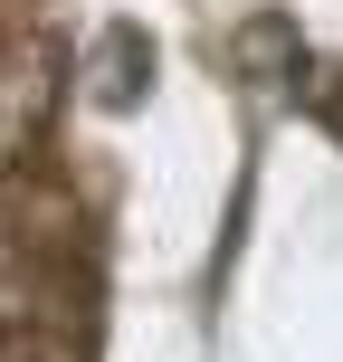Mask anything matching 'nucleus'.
<instances>
[{
	"label": "nucleus",
	"instance_id": "nucleus-1",
	"mask_svg": "<svg viewBox=\"0 0 343 362\" xmlns=\"http://www.w3.org/2000/svg\"><path fill=\"white\" fill-rule=\"evenodd\" d=\"M334 134H343V105H334Z\"/></svg>",
	"mask_w": 343,
	"mask_h": 362
}]
</instances>
